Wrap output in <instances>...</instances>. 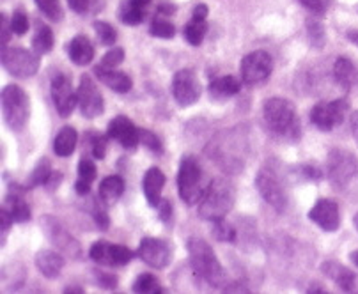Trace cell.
<instances>
[{
  "label": "cell",
  "instance_id": "6da1fadb",
  "mask_svg": "<svg viewBox=\"0 0 358 294\" xmlns=\"http://www.w3.org/2000/svg\"><path fill=\"white\" fill-rule=\"evenodd\" d=\"M188 253H190V264L195 275L202 279L211 287H220L225 282V272L220 260L215 256L213 249L204 240L190 237L188 240Z\"/></svg>",
  "mask_w": 358,
  "mask_h": 294
},
{
  "label": "cell",
  "instance_id": "7a4b0ae2",
  "mask_svg": "<svg viewBox=\"0 0 358 294\" xmlns=\"http://www.w3.org/2000/svg\"><path fill=\"white\" fill-rule=\"evenodd\" d=\"M266 126L278 137L287 140H296L300 137V119H298L294 105L282 98H271L263 107Z\"/></svg>",
  "mask_w": 358,
  "mask_h": 294
},
{
  "label": "cell",
  "instance_id": "3957f363",
  "mask_svg": "<svg viewBox=\"0 0 358 294\" xmlns=\"http://www.w3.org/2000/svg\"><path fill=\"white\" fill-rule=\"evenodd\" d=\"M234 200H236V193H234L233 184L224 177H217L204 190V195L199 203V216L210 222L224 218L233 210Z\"/></svg>",
  "mask_w": 358,
  "mask_h": 294
},
{
  "label": "cell",
  "instance_id": "277c9868",
  "mask_svg": "<svg viewBox=\"0 0 358 294\" xmlns=\"http://www.w3.org/2000/svg\"><path fill=\"white\" fill-rule=\"evenodd\" d=\"M2 115L4 121L13 131H22L29 121L31 103H29L27 92L18 85H6L2 89Z\"/></svg>",
  "mask_w": 358,
  "mask_h": 294
},
{
  "label": "cell",
  "instance_id": "5b68a950",
  "mask_svg": "<svg viewBox=\"0 0 358 294\" xmlns=\"http://www.w3.org/2000/svg\"><path fill=\"white\" fill-rule=\"evenodd\" d=\"M179 197L188 206L201 203L204 188H202V168L194 156H187L179 163L178 172Z\"/></svg>",
  "mask_w": 358,
  "mask_h": 294
},
{
  "label": "cell",
  "instance_id": "8992f818",
  "mask_svg": "<svg viewBox=\"0 0 358 294\" xmlns=\"http://www.w3.org/2000/svg\"><path fill=\"white\" fill-rule=\"evenodd\" d=\"M327 176L331 186L344 190L350 186L358 176V160L344 149H334L328 154Z\"/></svg>",
  "mask_w": 358,
  "mask_h": 294
},
{
  "label": "cell",
  "instance_id": "52a82bcc",
  "mask_svg": "<svg viewBox=\"0 0 358 294\" xmlns=\"http://www.w3.org/2000/svg\"><path fill=\"white\" fill-rule=\"evenodd\" d=\"M0 62L4 66L6 71L16 78H31L34 77L39 69L38 54H32L23 48H8L2 46L0 54Z\"/></svg>",
  "mask_w": 358,
  "mask_h": 294
},
{
  "label": "cell",
  "instance_id": "ba28073f",
  "mask_svg": "<svg viewBox=\"0 0 358 294\" xmlns=\"http://www.w3.org/2000/svg\"><path fill=\"white\" fill-rule=\"evenodd\" d=\"M348 110H350V105L346 100H334L328 103L324 101V103H317L310 110V121L321 131H331L334 128L343 124Z\"/></svg>",
  "mask_w": 358,
  "mask_h": 294
},
{
  "label": "cell",
  "instance_id": "9c48e42d",
  "mask_svg": "<svg viewBox=\"0 0 358 294\" xmlns=\"http://www.w3.org/2000/svg\"><path fill=\"white\" fill-rule=\"evenodd\" d=\"M271 69H273L271 55L263 50H255L241 61V80L247 85L263 84V82H266L270 78Z\"/></svg>",
  "mask_w": 358,
  "mask_h": 294
},
{
  "label": "cell",
  "instance_id": "30bf717a",
  "mask_svg": "<svg viewBox=\"0 0 358 294\" xmlns=\"http://www.w3.org/2000/svg\"><path fill=\"white\" fill-rule=\"evenodd\" d=\"M255 186L259 190L261 197L273 207L278 213H284L287 210V193L282 183L278 181L271 170H261L255 177Z\"/></svg>",
  "mask_w": 358,
  "mask_h": 294
},
{
  "label": "cell",
  "instance_id": "8fae6325",
  "mask_svg": "<svg viewBox=\"0 0 358 294\" xmlns=\"http://www.w3.org/2000/svg\"><path fill=\"white\" fill-rule=\"evenodd\" d=\"M172 96L179 107H192L201 98V82L190 69H181L172 78Z\"/></svg>",
  "mask_w": 358,
  "mask_h": 294
},
{
  "label": "cell",
  "instance_id": "7c38bea8",
  "mask_svg": "<svg viewBox=\"0 0 358 294\" xmlns=\"http://www.w3.org/2000/svg\"><path fill=\"white\" fill-rule=\"evenodd\" d=\"M89 256L101 266H126L134 259V252L122 244H112L108 241H96L89 250Z\"/></svg>",
  "mask_w": 358,
  "mask_h": 294
},
{
  "label": "cell",
  "instance_id": "4fadbf2b",
  "mask_svg": "<svg viewBox=\"0 0 358 294\" xmlns=\"http://www.w3.org/2000/svg\"><path fill=\"white\" fill-rule=\"evenodd\" d=\"M41 227H43V233L45 236L48 237L52 243L57 247L59 250H62L64 253L71 257H78L80 256V247H78V241L71 236V234L66 230V227L62 226L59 220H55L54 216H46L41 218Z\"/></svg>",
  "mask_w": 358,
  "mask_h": 294
},
{
  "label": "cell",
  "instance_id": "5bb4252c",
  "mask_svg": "<svg viewBox=\"0 0 358 294\" xmlns=\"http://www.w3.org/2000/svg\"><path fill=\"white\" fill-rule=\"evenodd\" d=\"M76 94H78V107H80V112L84 117L94 119L103 114V96L98 91V87H96L91 77L80 78V87H78Z\"/></svg>",
  "mask_w": 358,
  "mask_h": 294
},
{
  "label": "cell",
  "instance_id": "9a60e30c",
  "mask_svg": "<svg viewBox=\"0 0 358 294\" xmlns=\"http://www.w3.org/2000/svg\"><path fill=\"white\" fill-rule=\"evenodd\" d=\"M52 98L61 117H69L78 105V94L73 91L71 80L62 73H57L52 80Z\"/></svg>",
  "mask_w": 358,
  "mask_h": 294
},
{
  "label": "cell",
  "instance_id": "2e32d148",
  "mask_svg": "<svg viewBox=\"0 0 358 294\" xmlns=\"http://www.w3.org/2000/svg\"><path fill=\"white\" fill-rule=\"evenodd\" d=\"M108 138L119 142L124 149H135L141 144V130L126 115H117L108 122Z\"/></svg>",
  "mask_w": 358,
  "mask_h": 294
},
{
  "label": "cell",
  "instance_id": "e0dca14e",
  "mask_svg": "<svg viewBox=\"0 0 358 294\" xmlns=\"http://www.w3.org/2000/svg\"><path fill=\"white\" fill-rule=\"evenodd\" d=\"M138 257L148 264L149 267L162 270L171 263V249L165 241L157 237H144L138 247Z\"/></svg>",
  "mask_w": 358,
  "mask_h": 294
},
{
  "label": "cell",
  "instance_id": "ac0fdd59",
  "mask_svg": "<svg viewBox=\"0 0 358 294\" xmlns=\"http://www.w3.org/2000/svg\"><path fill=\"white\" fill-rule=\"evenodd\" d=\"M309 218L324 233H336L341 226V213L336 200L320 199L309 211Z\"/></svg>",
  "mask_w": 358,
  "mask_h": 294
},
{
  "label": "cell",
  "instance_id": "d6986e66",
  "mask_svg": "<svg viewBox=\"0 0 358 294\" xmlns=\"http://www.w3.org/2000/svg\"><path fill=\"white\" fill-rule=\"evenodd\" d=\"M94 73L101 84H105L108 89H112L114 92H119V94L130 92L131 87H134V80H131V78L128 77L126 73L117 71V69L103 68V66H96Z\"/></svg>",
  "mask_w": 358,
  "mask_h": 294
},
{
  "label": "cell",
  "instance_id": "ffe728a7",
  "mask_svg": "<svg viewBox=\"0 0 358 294\" xmlns=\"http://www.w3.org/2000/svg\"><path fill=\"white\" fill-rule=\"evenodd\" d=\"M27 188H18V184H15V188H11V191L6 197L4 207L9 211V214L13 216L16 223H25L31 220V207L23 199V191Z\"/></svg>",
  "mask_w": 358,
  "mask_h": 294
},
{
  "label": "cell",
  "instance_id": "44dd1931",
  "mask_svg": "<svg viewBox=\"0 0 358 294\" xmlns=\"http://www.w3.org/2000/svg\"><path fill=\"white\" fill-rule=\"evenodd\" d=\"M165 176L160 168H149L142 181V190H144L145 200L151 207H158L162 200V190H164Z\"/></svg>",
  "mask_w": 358,
  "mask_h": 294
},
{
  "label": "cell",
  "instance_id": "7402d4cb",
  "mask_svg": "<svg viewBox=\"0 0 358 294\" xmlns=\"http://www.w3.org/2000/svg\"><path fill=\"white\" fill-rule=\"evenodd\" d=\"M321 272L328 279L334 280L339 286V289L346 291V293L355 289V273L348 270L346 266H343V264L336 263V260H327V263L321 264Z\"/></svg>",
  "mask_w": 358,
  "mask_h": 294
},
{
  "label": "cell",
  "instance_id": "603a6c76",
  "mask_svg": "<svg viewBox=\"0 0 358 294\" xmlns=\"http://www.w3.org/2000/svg\"><path fill=\"white\" fill-rule=\"evenodd\" d=\"M36 266L46 279H57L64 267V257L55 250H41L36 256Z\"/></svg>",
  "mask_w": 358,
  "mask_h": 294
},
{
  "label": "cell",
  "instance_id": "cb8c5ba5",
  "mask_svg": "<svg viewBox=\"0 0 358 294\" xmlns=\"http://www.w3.org/2000/svg\"><path fill=\"white\" fill-rule=\"evenodd\" d=\"M68 54L71 62H75L76 66H87L94 59V46L91 45L89 38H85V36H76L69 43Z\"/></svg>",
  "mask_w": 358,
  "mask_h": 294
},
{
  "label": "cell",
  "instance_id": "d4e9b609",
  "mask_svg": "<svg viewBox=\"0 0 358 294\" xmlns=\"http://www.w3.org/2000/svg\"><path fill=\"white\" fill-rule=\"evenodd\" d=\"M334 77H336L337 84L343 85L344 89H350L358 82V69L351 62V59L339 57L334 64Z\"/></svg>",
  "mask_w": 358,
  "mask_h": 294
},
{
  "label": "cell",
  "instance_id": "484cf974",
  "mask_svg": "<svg viewBox=\"0 0 358 294\" xmlns=\"http://www.w3.org/2000/svg\"><path fill=\"white\" fill-rule=\"evenodd\" d=\"M241 89V84L238 78L234 77H220L215 78L210 84V94L213 100H225L231 96L238 94Z\"/></svg>",
  "mask_w": 358,
  "mask_h": 294
},
{
  "label": "cell",
  "instance_id": "4316f807",
  "mask_svg": "<svg viewBox=\"0 0 358 294\" xmlns=\"http://www.w3.org/2000/svg\"><path fill=\"white\" fill-rule=\"evenodd\" d=\"M124 191V181L119 176H108L99 183V199L105 204H114L121 199Z\"/></svg>",
  "mask_w": 358,
  "mask_h": 294
},
{
  "label": "cell",
  "instance_id": "83f0119b",
  "mask_svg": "<svg viewBox=\"0 0 358 294\" xmlns=\"http://www.w3.org/2000/svg\"><path fill=\"white\" fill-rule=\"evenodd\" d=\"M76 142H78V135H76L75 128H71V126L62 128L54 140L55 154L61 158L71 156L73 151H75V147H76Z\"/></svg>",
  "mask_w": 358,
  "mask_h": 294
},
{
  "label": "cell",
  "instance_id": "f1b7e54d",
  "mask_svg": "<svg viewBox=\"0 0 358 294\" xmlns=\"http://www.w3.org/2000/svg\"><path fill=\"white\" fill-rule=\"evenodd\" d=\"M52 48H54V32H52L48 25L39 23L34 32V38H32V50L38 55H45Z\"/></svg>",
  "mask_w": 358,
  "mask_h": 294
},
{
  "label": "cell",
  "instance_id": "f546056e",
  "mask_svg": "<svg viewBox=\"0 0 358 294\" xmlns=\"http://www.w3.org/2000/svg\"><path fill=\"white\" fill-rule=\"evenodd\" d=\"M117 16L124 25H138L144 20L142 8L138 4H135L134 0H122L121 4H119Z\"/></svg>",
  "mask_w": 358,
  "mask_h": 294
},
{
  "label": "cell",
  "instance_id": "4dcf8cb0",
  "mask_svg": "<svg viewBox=\"0 0 358 294\" xmlns=\"http://www.w3.org/2000/svg\"><path fill=\"white\" fill-rule=\"evenodd\" d=\"M54 172L52 170V165H50V161L46 160V158H41V160L36 163L34 170L31 172V176H29L27 183H25V188H34V186H45V183L48 181L50 174Z\"/></svg>",
  "mask_w": 358,
  "mask_h": 294
},
{
  "label": "cell",
  "instance_id": "1f68e13d",
  "mask_svg": "<svg viewBox=\"0 0 358 294\" xmlns=\"http://www.w3.org/2000/svg\"><path fill=\"white\" fill-rule=\"evenodd\" d=\"M185 39L190 43L192 46H199L204 39L208 32V25H206V20H194L188 23L187 27H185Z\"/></svg>",
  "mask_w": 358,
  "mask_h": 294
},
{
  "label": "cell",
  "instance_id": "d6a6232c",
  "mask_svg": "<svg viewBox=\"0 0 358 294\" xmlns=\"http://www.w3.org/2000/svg\"><path fill=\"white\" fill-rule=\"evenodd\" d=\"M134 291L138 294H155L162 293V287L157 277H152L151 273H144V275H138L134 282Z\"/></svg>",
  "mask_w": 358,
  "mask_h": 294
},
{
  "label": "cell",
  "instance_id": "836d02e7",
  "mask_svg": "<svg viewBox=\"0 0 358 294\" xmlns=\"http://www.w3.org/2000/svg\"><path fill=\"white\" fill-rule=\"evenodd\" d=\"M107 138L108 135H99V133H87L85 135V144L89 145L91 149V154L96 158V160H103L105 154H107Z\"/></svg>",
  "mask_w": 358,
  "mask_h": 294
},
{
  "label": "cell",
  "instance_id": "e575fe53",
  "mask_svg": "<svg viewBox=\"0 0 358 294\" xmlns=\"http://www.w3.org/2000/svg\"><path fill=\"white\" fill-rule=\"evenodd\" d=\"M213 229H211V234L217 241H224V243H233L236 240V230L231 227V223H227L224 218H218V220H213L211 222Z\"/></svg>",
  "mask_w": 358,
  "mask_h": 294
},
{
  "label": "cell",
  "instance_id": "d590c367",
  "mask_svg": "<svg viewBox=\"0 0 358 294\" xmlns=\"http://www.w3.org/2000/svg\"><path fill=\"white\" fill-rule=\"evenodd\" d=\"M94 31L99 43L103 46H112L115 43V39H117V32H115V29L107 22H94Z\"/></svg>",
  "mask_w": 358,
  "mask_h": 294
},
{
  "label": "cell",
  "instance_id": "8d00e7d4",
  "mask_svg": "<svg viewBox=\"0 0 358 294\" xmlns=\"http://www.w3.org/2000/svg\"><path fill=\"white\" fill-rule=\"evenodd\" d=\"M39 11L50 18L52 22H59L62 18V8L59 4V0H34Z\"/></svg>",
  "mask_w": 358,
  "mask_h": 294
},
{
  "label": "cell",
  "instance_id": "74e56055",
  "mask_svg": "<svg viewBox=\"0 0 358 294\" xmlns=\"http://www.w3.org/2000/svg\"><path fill=\"white\" fill-rule=\"evenodd\" d=\"M149 32H151V36H155V38L171 39V38H174L176 29L171 22H167V20H155V22L151 23V29H149Z\"/></svg>",
  "mask_w": 358,
  "mask_h": 294
},
{
  "label": "cell",
  "instance_id": "f35d334b",
  "mask_svg": "<svg viewBox=\"0 0 358 294\" xmlns=\"http://www.w3.org/2000/svg\"><path fill=\"white\" fill-rule=\"evenodd\" d=\"M98 170H96V165L92 163L89 158H82L80 163H78V181H84V183L92 184V181L98 176Z\"/></svg>",
  "mask_w": 358,
  "mask_h": 294
},
{
  "label": "cell",
  "instance_id": "ab89813d",
  "mask_svg": "<svg viewBox=\"0 0 358 294\" xmlns=\"http://www.w3.org/2000/svg\"><path fill=\"white\" fill-rule=\"evenodd\" d=\"M122 61H124V50H122V48H119V46H114L112 50H108L107 54L103 55V59H101L99 66L115 69L117 66L122 64Z\"/></svg>",
  "mask_w": 358,
  "mask_h": 294
},
{
  "label": "cell",
  "instance_id": "60d3db41",
  "mask_svg": "<svg viewBox=\"0 0 358 294\" xmlns=\"http://www.w3.org/2000/svg\"><path fill=\"white\" fill-rule=\"evenodd\" d=\"M141 144H144L149 151H152L155 154L164 153V145H162L160 138L149 130H141Z\"/></svg>",
  "mask_w": 358,
  "mask_h": 294
},
{
  "label": "cell",
  "instance_id": "b9f144b4",
  "mask_svg": "<svg viewBox=\"0 0 358 294\" xmlns=\"http://www.w3.org/2000/svg\"><path fill=\"white\" fill-rule=\"evenodd\" d=\"M11 27H13V32H15L16 36H23L27 34L29 31V18L27 15L23 11H15L11 16Z\"/></svg>",
  "mask_w": 358,
  "mask_h": 294
},
{
  "label": "cell",
  "instance_id": "7bdbcfd3",
  "mask_svg": "<svg viewBox=\"0 0 358 294\" xmlns=\"http://www.w3.org/2000/svg\"><path fill=\"white\" fill-rule=\"evenodd\" d=\"M117 277L112 275V273H99L96 272V284L99 287H105V289H115L117 287Z\"/></svg>",
  "mask_w": 358,
  "mask_h": 294
},
{
  "label": "cell",
  "instance_id": "ee69618b",
  "mask_svg": "<svg viewBox=\"0 0 358 294\" xmlns=\"http://www.w3.org/2000/svg\"><path fill=\"white\" fill-rule=\"evenodd\" d=\"M0 223H2V244H4L6 237H8L9 234V229H11V226L15 223V220H13V216L9 214V211L6 210V207L0 210Z\"/></svg>",
  "mask_w": 358,
  "mask_h": 294
},
{
  "label": "cell",
  "instance_id": "f6af8a7d",
  "mask_svg": "<svg viewBox=\"0 0 358 294\" xmlns=\"http://www.w3.org/2000/svg\"><path fill=\"white\" fill-rule=\"evenodd\" d=\"M158 213H160V220L165 223H171L172 220V204L171 200L162 199L158 204Z\"/></svg>",
  "mask_w": 358,
  "mask_h": 294
},
{
  "label": "cell",
  "instance_id": "bcb514c9",
  "mask_svg": "<svg viewBox=\"0 0 358 294\" xmlns=\"http://www.w3.org/2000/svg\"><path fill=\"white\" fill-rule=\"evenodd\" d=\"M0 23H2V46H8L9 39H11V34H15V32H13L11 23L8 22V16L6 15L0 16Z\"/></svg>",
  "mask_w": 358,
  "mask_h": 294
},
{
  "label": "cell",
  "instance_id": "7dc6e473",
  "mask_svg": "<svg viewBox=\"0 0 358 294\" xmlns=\"http://www.w3.org/2000/svg\"><path fill=\"white\" fill-rule=\"evenodd\" d=\"M94 222H96V226H98L101 230H107L108 226H110L108 214L105 213L103 210H96L94 211Z\"/></svg>",
  "mask_w": 358,
  "mask_h": 294
},
{
  "label": "cell",
  "instance_id": "c3c4849f",
  "mask_svg": "<svg viewBox=\"0 0 358 294\" xmlns=\"http://www.w3.org/2000/svg\"><path fill=\"white\" fill-rule=\"evenodd\" d=\"M61 181H62V174L59 172V170H57V172L54 170V172L50 174V177H48V181L45 183V186L48 188L50 191H52V190H55V188H59Z\"/></svg>",
  "mask_w": 358,
  "mask_h": 294
},
{
  "label": "cell",
  "instance_id": "681fc988",
  "mask_svg": "<svg viewBox=\"0 0 358 294\" xmlns=\"http://www.w3.org/2000/svg\"><path fill=\"white\" fill-rule=\"evenodd\" d=\"M68 4L75 13H85L89 8V0H68Z\"/></svg>",
  "mask_w": 358,
  "mask_h": 294
},
{
  "label": "cell",
  "instance_id": "f907efd6",
  "mask_svg": "<svg viewBox=\"0 0 358 294\" xmlns=\"http://www.w3.org/2000/svg\"><path fill=\"white\" fill-rule=\"evenodd\" d=\"M301 4L305 6L307 9H310V11L314 13H323V2L321 0H300Z\"/></svg>",
  "mask_w": 358,
  "mask_h": 294
},
{
  "label": "cell",
  "instance_id": "816d5d0a",
  "mask_svg": "<svg viewBox=\"0 0 358 294\" xmlns=\"http://www.w3.org/2000/svg\"><path fill=\"white\" fill-rule=\"evenodd\" d=\"M208 16V8L204 4H199L197 8L194 9V15H192V18L194 20H206Z\"/></svg>",
  "mask_w": 358,
  "mask_h": 294
},
{
  "label": "cell",
  "instance_id": "f5cc1de1",
  "mask_svg": "<svg viewBox=\"0 0 358 294\" xmlns=\"http://www.w3.org/2000/svg\"><path fill=\"white\" fill-rule=\"evenodd\" d=\"M75 190H76V193H78V195H87L89 191H91V184L84 183V181H78V179H76Z\"/></svg>",
  "mask_w": 358,
  "mask_h": 294
},
{
  "label": "cell",
  "instance_id": "db71d44e",
  "mask_svg": "<svg viewBox=\"0 0 358 294\" xmlns=\"http://www.w3.org/2000/svg\"><path fill=\"white\" fill-rule=\"evenodd\" d=\"M351 131H353V138L358 145V110L351 114Z\"/></svg>",
  "mask_w": 358,
  "mask_h": 294
},
{
  "label": "cell",
  "instance_id": "11a10c76",
  "mask_svg": "<svg viewBox=\"0 0 358 294\" xmlns=\"http://www.w3.org/2000/svg\"><path fill=\"white\" fill-rule=\"evenodd\" d=\"M174 11H176L174 6H162L160 8V13H169V15H171V13H174Z\"/></svg>",
  "mask_w": 358,
  "mask_h": 294
},
{
  "label": "cell",
  "instance_id": "9f6ffc18",
  "mask_svg": "<svg viewBox=\"0 0 358 294\" xmlns=\"http://www.w3.org/2000/svg\"><path fill=\"white\" fill-rule=\"evenodd\" d=\"M64 293H84V289L82 287H66Z\"/></svg>",
  "mask_w": 358,
  "mask_h": 294
},
{
  "label": "cell",
  "instance_id": "6f0895ef",
  "mask_svg": "<svg viewBox=\"0 0 358 294\" xmlns=\"http://www.w3.org/2000/svg\"><path fill=\"white\" fill-rule=\"evenodd\" d=\"M350 257H351V260H353L355 266L358 267V250H355V252H351Z\"/></svg>",
  "mask_w": 358,
  "mask_h": 294
},
{
  "label": "cell",
  "instance_id": "680465c9",
  "mask_svg": "<svg viewBox=\"0 0 358 294\" xmlns=\"http://www.w3.org/2000/svg\"><path fill=\"white\" fill-rule=\"evenodd\" d=\"M348 38H350L355 45H358V32H350V34H348Z\"/></svg>",
  "mask_w": 358,
  "mask_h": 294
},
{
  "label": "cell",
  "instance_id": "91938a15",
  "mask_svg": "<svg viewBox=\"0 0 358 294\" xmlns=\"http://www.w3.org/2000/svg\"><path fill=\"white\" fill-rule=\"evenodd\" d=\"M134 2H135V4L141 6V8H144V6H148L151 0H134Z\"/></svg>",
  "mask_w": 358,
  "mask_h": 294
},
{
  "label": "cell",
  "instance_id": "94428289",
  "mask_svg": "<svg viewBox=\"0 0 358 294\" xmlns=\"http://www.w3.org/2000/svg\"><path fill=\"white\" fill-rule=\"evenodd\" d=\"M355 227H357V230H358V214L355 216Z\"/></svg>",
  "mask_w": 358,
  "mask_h": 294
}]
</instances>
